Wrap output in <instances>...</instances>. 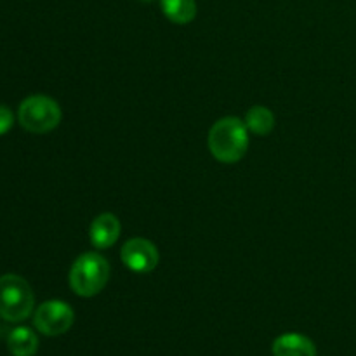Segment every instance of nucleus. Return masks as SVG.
<instances>
[{
  "instance_id": "obj_12",
  "label": "nucleus",
  "mask_w": 356,
  "mask_h": 356,
  "mask_svg": "<svg viewBox=\"0 0 356 356\" xmlns=\"http://www.w3.org/2000/svg\"><path fill=\"white\" fill-rule=\"evenodd\" d=\"M14 125V115L9 110V106L0 104V136L7 134Z\"/></svg>"
},
{
  "instance_id": "obj_1",
  "label": "nucleus",
  "mask_w": 356,
  "mask_h": 356,
  "mask_svg": "<svg viewBox=\"0 0 356 356\" xmlns=\"http://www.w3.org/2000/svg\"><path fill=\"white\" fill-rule=\"evenodd\" d=\"M209 149L222 163H235L249 149V129L236 117H225L216 122L209 132Z\"/></svg>"
},
{
  "instance_id": "obj_9",
  "label": "nucleus",
  "mask_w": 356,
  "mask_h": 356,
  "mask_svg": "<svg viewBox=\"0 0 356 356\" xmlns=\"http://www.w3.org/2000/svg\"><path fill=\"white\" fill-rule=\"evenodd\" d=\"M7 350L13 356H35L38 351V337L30 327H16L7 336Z\"/></svg>"
},
{
  "instance_id": "obj_3",
  "label": "nucleus",
  "mask_w": 356,
  "mask_h": 356,
  "mask_svg": "<svg viewBox=\"0 0 356 356\" xmlns=\"http://www.w3.org/2000/svg\"><path fill=\"white\" fill-rule=\"evenodd\" d=\"M33 308V291L23 277L14 273L0 277V318L10 323L24 322Z\"/></svg>"
},
{
  "instance_id": "obj_5",
  "label": "nucleus",
  "mask_w": 356,
  "mask_h": 356,
  "mask_svg": "<svg viewBox=\"0 0 356 356\" xmlns=\"http://www.w3.org/2000/svg\"><path fill=\"white\" fill-rule=\"evenodd\" d=\"M73 322H75L73 308L68 302L59 301V299L42 302L33 313L35 329L47 337L63 336L72 329Z\"/></svg>"
},
{
  "instance_id": "obj_2",
  "label": "nucleus",
  "mask_w": 356,
  "mask_h": 356,
  "mask_svg": "<svg viewBox=\"0 0 356 356\" xmlns=\"http://www.w3.org/2000/svg\"><path fill=\"white\" fill-rule=\"evenodd\" d=\"M70 287L80 298H94L110 280V264L101 254L86 252L75 259L68 275Z\"/></svg>"
},
{
  "instance_id": "obj_13",
  "label": "nucleus",
  "mask_w": 356,
  "mask_h": 356,
  "mask_svg": "<svg viewBox=\"0 0 356 356\" xmlns=\"http://www.w3.org/2000/svg\"><path fill=\"white\" fill-rule=\"evenodd\" d=\"M141 2H153V0H141Z\"/></svg>"
},
{
  "instance_id": "obj_10",
  "label": "nucleus",
  "mask_w": 356,
  "mask_h": 356,
  "mask_svg": "<svg viewBox=\"0 0 356 356\" xmlns=\"http://www.w3.org/2000/svg\"><path fill=\"white\" fill-rule=\"evenodd\" d=\"M160 7L167 19L176 24H188L197 16L195 0H160Z\"/></svg>"
},
{
  "instance_id": "obj_4",
  "label": "nucleus",
  "mask_w": 356,
  "mask_h": 356,
  "mask_svg": "<svg viewBox=\"0 0 356 356\" xmlns=\"http://www.w3.org/2000/svg\"><path fill=\"white\" fill-rule=\"evenodd\" d=\"M61 117L59 104L44 94H33L23 99L17 110V120L21 127L31 134H47L54 131L61 122Z\"/></svg>"
},
{
  "instance_id": "obj_8",
  "label": "nucleus",
  "mask_w": 356,
  "mask_h": 356,
  "mask_svg": "<svg viewBox=\"0 0 356 356\" xmlns=\"http://www.w3.org/2000/svg\"><path fill=\"white\" fill-rule=\"evenodd\" d=\"M273 356H316V346L309 337L298 332L282 334L271 346Z\"/></svg>"
},
{
  "instance_id": "obj_7",
  "label": "nucleus",
  "mask_w": 356,
  "mask_h": 356,
  "mask_svg": "<svg viewBox=\"0 0 356 356\" xmlns=\"http://www.w3.org/2000/svg\"><path fill=\"white\" fill-rule=\"evenodd\" d=\"M120 219L115 214L104 212V214L97 216L92 221V225H90V243H92L96 249H110V247H113L115 243H117V240L120 238Z\"/></svg>"
},
{
  "instance_id": "obj_11",
  "label": "nucleus",
  "mask_w": 356,
  "mask_h": 356,
  "mask_svg": "<svg viewBox=\"0 0 356 356\" xmlns=\"http://www.w3.org/2000/svg\"><path fill=\"white\" fill-rule=\"evenodd\" d=\"M249 132L256 136H268L275 129V115L266 106H252L245 115Z\"/></svg>"
},
{
  "instance_id": "obj_6",
  "label": "nucleus",
  "mask_w": 356,
  "mask_h": 356,
  "mask_svg": "<svg viewBox=\"0 0 356 356\" xmlns=\"http://www.w3.org/2000/svg\"><path fill=\"white\" fill-rule=\"evenodd\" d=\"M122 263L134 273H149L156 268L160 254L155 243L146 238H131L122 247Z\"/></svg>"
}]
</instances>
